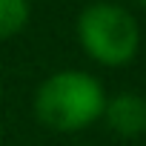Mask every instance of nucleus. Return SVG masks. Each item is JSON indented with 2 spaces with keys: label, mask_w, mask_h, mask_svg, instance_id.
<instances>
[{
  "label": "nucleus",
  "mask_w": 146,
  "mask_h": 146,
  "mask_svg": "<svg viewBox=\"0 0 146 146\" xmlns=\"http://www.w3.org/2000/svg\"><path fill=\"white\" fill-rule=\"evenodd\" d=\"M106 92L98 78L80 69L49 75L35 92V115L54 132H80L103 117Z\"/></svg>",
  "instance_id": "nucleus-1"
},
{
  "label": "nucleus",
  "mask_w": 146,
  "mask_h": 146,
  "mask_svg": "<svg viewBox=\"0 0 146 146\" xmlns=\"http://www.w3.org/2000/svg\"><path fill=\"white\" fill-rule=\"evenodd\" d=\"M29 0H0V40L20 35L29 23Z\"/></svg>",
  "instance_id": "nucleus-4"
},
{
  "label": "nucleus",
  "mask_w": 146,
  "mask_h": 146,
  "mask_svg": "<svg viewBox=\"0 0 146 146\" xmlns=\"http://www.w3.org/2000/svg\"><path fill=\"white\" fill-rule=\"evenodd\" d=\"M103 117L115 135L140 137L146 132V98L137 92H117L115 98H106Z\"/></svg>",
  "instance_id": "nucleus-3"
},
{
  "label": "nucleus",
  "mask_w": 146,
  "mask_h": 146,
  "mask_svg": "<svg viewBox=\"0 0 146 146\" xmlns=\"http://www.w3.org/2000/svg\"><path fill=\"white\" fill-rule=\"evenodd\" d=\"M78 43L100 66H126L140 49L135 15L120 3L95 0L78 15Z\"/></svg>",
  "instance_id": "nucleus-2"
},
{
  "label": "nucleus",
  "mask_w": 146,
  "mask_h": 146,
  "mask_svg": "<svg viewBox=\"0 0 146 146\" xmlns=\"http://www.w3.org/2000/svg\"><path fill=\"white\" fill-rule=\"evenodd\" d=\"M135 3H140V6H146V0H135Z\"/></svg>",
  "instance_id": "nucleus-5"
}]
</instances>
